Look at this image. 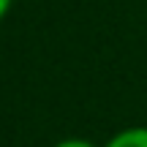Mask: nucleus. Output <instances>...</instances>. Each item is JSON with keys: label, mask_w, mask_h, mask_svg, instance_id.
Segmentation results:
<instances>
[{"label": "nucleus", "mask_w": 147, "mask_h": 147, "mask_svg": "<svg viewBox=\"0 0 147 147\" xmlns=\"http://www.w3.org/2000/svg\"><path fill=\"white\" fill-rule=\"evenodd\" d=\"M104 147H147V125H131L112 134Z\"/></svg>", "instance_id": "nucleus-1"}, {"label": "nucleus", "mask_w": 147, "mask_h": 147, "mask_svg": "<svg viewBox=\"0 0 147 147\" xmlns=\"http://www.w3.org/2000/svg\"><path fill=\"white\" fill-rule=\"evenodd\" d=\"M55 147H98V144H93L90 139H82V136H65V139H60Z\"/></svg>", "instance_id": "nucleus-2"}, {"label": "nucleus", "mask_w": 147, "mask_h": 147, "mask_svg": "<svg viewBox=\"0 0 147 147\" xmlns=\"http://www.w3.org/2000/svg\"><path fill=\"white\" fill-rule=\"evenodd\" d=\"M14 8V0H0V22L8 16V11Z\"/></svg>", "instance_id": "nucleus-3"}]
</instances>
